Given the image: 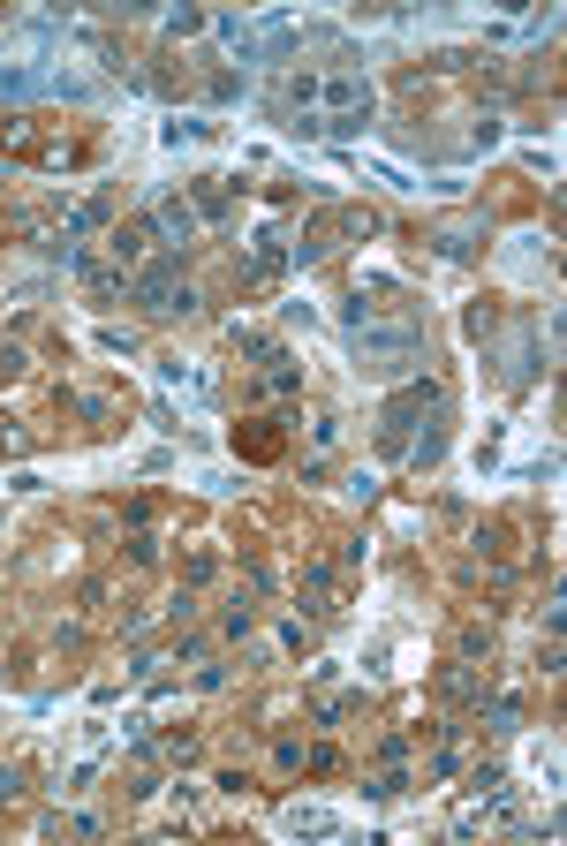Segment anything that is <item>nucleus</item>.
I'll return each mask as SVG.
<instances>
[{
  "label": "nucleus",
  "mask_w": 567,
  "mask_h": 846,
  "mask_svg": "<svg viewBox=\"0 0 567 846\" xmlns=\"http://www.w3.org/2000/svg\"><path fill=\"white\" fill-rule=\"evenodd\" d=\"M348 333H356V363L371 378H401L424 363V310L394 288L348 295Z\"/></svg>",
  "instance_id": "f257e3e1"
},
{
  "label": "nucleus",
  "mask_w": 567,
  "mask_h": 846,
  "mask_svg": "<svg viewBox=\"0 0 567 846\" xmlns=\"http://www.w3.org/2000/svg\"><path fill=\"white\" fill-rule=\"evenodd\" d=\"M431 416H447V393L431 386V378H416V386H401L394 401L378 408V454L409 461V439H416V431H424Z\"/></svg>",
  "instance_id": "f03ea898"
},
{
  "label": "nucleus",
  "mask_w": 567,
  "mask_h": 846,
  "mask_svg": "<svg viewBox=\"0 0 567 846\" xmlns=\"http://www.w3.org/2000/svg\"><path fill=\"white\" fill-rule=\"evenodd\" d=\"M318 129H333V136H356L363 129V114H371V76L363 68H318Z\"/></svg>",
  "instance_id": "7ed1b4c3"
},
{
  "label": "nucleus",
  "mask_w": 567,
  "mask_h": 846,
  "mask_svg": "<svg viewBox=\"0 0 567 846\" xmlns=\"http://www.w3.org/2000/svg\"><path fill=\"white\" fill-rule=\"evenodd\" d=\"M144 227H152V242H167V250H189V242L205 235V220H197V204H189V197H159Z\"/></svg>",
  "instance_id": "20e7f679"
},
{
  "label": "nucleus",
  "mask_w": 567,
  "mask_h": 846,
  "mask_svg": "<svg viewBox=\"0 0 567 846\" xmlns=\"http://www.w3.org/2000/svg\"><path fill=\"white\" fill-rule=\"evenodd\" d=\"M144 250H152V227H144V220H129V227H106V257H114L121 272H137V265H144Z\"/></svg>",
  "instance_id": "39448f33"
},
{
  "label": "nucleus",
  "mask_w": 567,
  "mask_h": 846,
  "mask_svg": "<svg viewBox=\"0 0 567 846\" xmlns=\"http://www.w3.org/2000/svg\"><path fill=\"white\" fill-rule=\"evenodd\" d=\"M258 393H273V401H288V393H303V363L288 356V348H273L258 371Z\"/></svg>",
  "instance_id": "423d86ee"
},
{
  "label": "nucleus",
  "mask_w": 567,
  "mask_h": 846,
  "mask_svg": "<svg viewBox=\"0 0 567 846\" xmlns=\"http://www.w3.org/2000/svg\"><path fill=\"white\" fill-rule=\"evenodd\" d=\"M431 242H439L447 257H477V242H484V220H447V227H439Z\"/></svg>",
  "instance_id": "0eeeda50"
},
{
  "label": "nucleus",
  "mask_w": 567,
  "mask_h": 846,
  "mask_svg": "<svg viewBox=\"0 0 567 846\" xmlns=\"http://www.w3.org/2000/svg\"><path fill=\"white\" fill-rule=\"evenodd\" d=\"M280 106H288V114L318 106V68H288V76H280Z\"/></svg>",
  "instance_id": "6e6552de"
},
{
  "label": "nucleus",
  "mask_w": 567,
  "mask_h": 846,
  "mask_svg": "<svg viewBox=\"0 0 567 846\" xmlns=\"http://www.w3.org/2000/svg\"><path fill=\"white\" fill-rule=\"evenodd\" d=\"M288 831H295V839H333L341 824H333V809H303V801H295V809H288Z\"/></svg>",
  "instance_id": "1a4fd4ad"
},
{
  "label": "nucleus",
  "mask_w": 567,
  "mask_h": 846,
  "mask_svg": "<svg viewBox=\"0 0 567 846\" xmlns=\"http://www.w3.org/2000/svg\"><path fill=\"white\" fill-rule=\"evenodd\" d=\"M295 597H303L310 612H333V575H326V567H310V575H303V590H295Z\"/></svg>",
  "instance_id": "9d476101"
},
{
  "label": "nucleus",
  "mask_w": 567,
  "mask_h": 846,
  "mask_svg": "<svg viewBox=\"0 0 567 846\" xmlns=\"http://www.w3.org/2000/svg\"><path fill=\"white\" fill-rule=\"evenodd\" d=\"M250 627H258V605H250V597H235V605H227V620H220V635H250Z\"/></svg>",
  "instance_id": "9b49d317"
},
{
  "label": "nucleus",
  "mask_w": 567,
  "mask_h": 846,
  "mask_svg": "<svg viewBox=\"0 0 567 846\" xmlns=\"http://www.w3.org/2000/svg\"><path fill=\"white\" fill-rule=\"evenodd\" d=\"M439 688H447V695H454V703H477V695H484V680H477V673H469V665H454V673H447V680H439Z\"/></svg>",
  "instance_id": "f8f14e48"
},
{
  "label": "nucleus",
  "mask_w": 567,
  "mask_h": 846,
  "mask_svg": "<svg viewBox=\"0 0 567 846\" xmlns=\"http://www.w3.org/2000/svg\"><path fill=\"white\" fill-rule=\"evenodd\" d=\"M189 204H197V220H220V212H227V189L220 182H197V197H189Z\"/></svg>",
  "instance_id": "ddd939ff"
},
{
  "label": "nucleus",
  "mask_w": 567,
  "mask_h": 846,
  "mask_svg": "<svg viewBox=\"0 0 567 846\" xmlns=\"http://www.w3.org/2000/svg\"><path fill=\"white\" fill-rule=\"evenodd\" d=\"M91 227H106V197H91V204L69 212V235H91Z\"/></svg>",
  "instance_id": "4468645a"
},
{
  "label": "nucleus",
  "mask_w": 567,
  "mask_h": 846,
  "mask_svg": "<svg viewBox=\"0 0 567 846\" xmlns=\"http://www.w3.org/2000/svg\"><path fill=\"white\" fill-rule=\"evenodd\" d=\"M310 771H318V779H333V771H341V748H333V741H318V748H310Z\"/></svg>",
  "instance_id": "2eb2a0df"
},
{
  "label": "nucleus",
  "mask_w": 567,
  "mask_h": 846,
  "mask_svg": "<svg viewBox=\"0 0 567 846\" xmlns=\"http://www.w3.org/2000/svg\"><path fill=\"white\" fill-rule=\"evenodd\" d=\"M197 31H205V16H197V8H174V16H167V38H197Z\"/></svg>",
  "instance_id": "dca6fc26"
},
{
  "label": "nucleus",
  "mask_w": 567,
  "mask_h": 846,
  "mask_svg": "<svg viewBox=\"0 0 567 846\" xmlns=\"http://www.w3.org/2000/svg\"><path fill=\"white\" fill-rule=\"evenodd\" d=\"M129 559H137V567H152V559H159V537H152V529H129Z\"/></svg>",
  "instance_id": "f3484780"
},
{
  "label": "nucleus",
  "mask_w": 567,
  "mask_h": 846,
  "mask_svg": "<svg viewBox=\"0 0 567 846\" xmlns=\"http://www.w3.org/2000/svg\"><path fill=\"white\" fill-rule=\"evenodd\" d=\"M363 794H378V801H394V794H409V779H401V771H378V779L363 786Z\"/></svg>",
  "instance_id": "a211bd4d"
},
{
  "label": "nucleus",
  "mask_w": 567,
  "mask_h": 846,
  "mask_svg": "<svg viewBox=\"0 0 567 846\" xmlns=\"http://www.w3.org/2000/svg\"><path fill=\"white\" fill-rule=\"evenodd\" d=\"M454 650H462V658H484V650H492V627H462V643H454Z\"/></svg>",
  "instance_id": "6ab92c4d"
},
{
  "label": "nucleus",
  "mask_w": 567,
  "mask_h": 846,
  "mask_svg": "<svg viewBox=\"0 0 567 846\" xmlns=\"http://www.w3.org/2000/svg\"><path fill=\"white\" fill-rule=\"evenodd\" d=\"M333 439H341V423H333V416H310V446H318V454H326Z\"/></svg>",
  "instance_id": "aec40b11"
},
{
  "label": "nucleus",
  "mask_w": 567,
  "mask_h": 846,
  "mask_svg": "<svg viewBox=\"0 0 567 846\" xmlns=\"http://www.w3.org/2000/svg\"><path fill=\"white\" fill-rule=\"evenodd\" d=\"M16 794H23V779L8 771V763H0V801H16Z\"/></svg>",
  "instance_id": "412c9836"
}]
</instances>
